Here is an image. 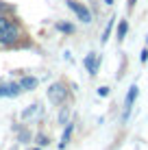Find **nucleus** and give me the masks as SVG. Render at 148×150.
I'll return each instance as SVG.
<instances>
[{"instance_id":"4468645a","label":"nucleus","mask_w":148,"mask_h":150,"mask_svg":"<svg viewBox=\"0 0 148 150\" xmlns=\"http://www.w3.org/2000/svg\"><path fill=\"white\" fill-rule=\"evenodd\" d=\"M98 96H109V87H98Z\"/></svg>"},{"instance_id":"f03ea898","label":"nucleus","mask_w":148,"mask_h":150,"mask_svg":"<svg viewBox=\"0 0 148 150\" xmlns=\"http://www.w3.org/2000/svg\"><path fill=\"white\" fill-rule=\"evenodd\" d=\"M65 98H68V89H65L63 83H52V85L48 87V100L50 102L61 105V102H65Z\"/></svg>"},{"instance_id":"1a4fd4ad","label":"nucleus","mask_w":148,"mask_h":150,"mask_svg":"<svg viewBox=\"0 0 148 150\" xmlns=\"http://www.w3.org/2000/svg\"><path fill=\"white\" fill-rule=\"evenodd\" d=\"M126 33H129V22H126V20H122V22L118 24V39L122 41L126 37Z\"/></svg>"},{"instance_id":"20e7f679","label":"nucleus","mask_w":148,"mask_h":150,"mask_svg":"<svg viewBox=\"0 0 148 150\" xmlns=\"http://www.w3.org/2000/svg\"><path fill=\"white\" fill-rule=\"evenodd\" d=\"M20 91H22V87L18 83H0V98H4V96L15 98V96H20Z\"/></svg>"},{"instance_id":"7ed1b4c3","label":"nucleus","mask_w":148,"mask_h":150,"mask_svg":"<svg viewBox=\"0 0 148 150\" xmlns=\"http://www.w3.org/2000/svg\"><path fill=\"white\" fill-rule=\"evenodd\" d=\"M68 7L72 9V11L79 15V20H83L85 24H89V22H91V13H89V9H87V7H83V4L74 2V0H68Z\"/></svg>"},{"instance_id":"39448f33","label":"nucleus","mask_w":148,"mask_h":150,"mask_svg":"<svg viewBox=\"0 0 148 150\" xmlns=\"http://www.w3.org/2000/svg\"><path fill=\"white\" fill-rule=\"evenodd\" d=\"M98 63H100V59H98V54H96V52H89V54L83 59V65L87 68V72H89L91 76L98 72Z\"/></svg>"},{"instance_id":"9b49d317","label":"nucleus","mask_w":148,"mask_h":150,"mask_svg":"<svg viewBox=\"0 0 148 150\" xmlns=\"http://www.w3.org/2000/svg\"><path fill=\"white\" fill-rule=\"evenodd\" d=\"M113 20H115V18H111V20H109V24H107V28H105V33H103V41H107V37H109L111 26H113Z\"/></svg>"},{"instance_id":"9d476101","label":"nucleus","mask_w":148,"mask_h":150,"mask_svg":"<svg viewBox=\"0 0 148 150\" xmlns=\"http://www.w3.org/2000/svg\"><path fill=\"white\" fill-rule=\"evenodd\" d=\"M57 28H59V30H65V33H72V30H74L72 24H63V22H59V24H57Z\"/></svg>"},{"instance_id":"2eb2a0df","label":"nucleus","mask_w":148,"mask_h":150,"mask_svg":"<svg viewBox=\"0 0 148 150\" xmlns=\"http://www.w3.org/2000/svg\"><path fill=\"white\" fill-rule=\"evenodd\" d=\"M140 61H142V63H146V61H148V50H146V48L142 50V54H140Z\"/></svg>"},{"instance_id":"dca6fc26","label":"nucleus","mask_w":148,"mask_h":150,"mask_svg":"<svg viewBox=\"0 0 148 150\" xmlns=\"http://www.w3.org/2000/svg\"><path fill=\"white\" fill-rule=\"evenodd\" d=\"M135 2H137V0H129V9H133V7H135Z\"/></svg>"},{"instance_id":"423d86ee","label":"nucleus","mask_w":148,"mask_h":150,"mask_svg":"<svg viewBox=\"0 0 148 150\" xmlns=\"http://www.w3.org/2000/svg\"><path fill=\"white\" fill-rule=\"evenodd\" d=\"M137 94H140V89H137V85H131L129 94H126V100H124V117H129V113H131V107H133V102H135Z\"/></svg>"},{"instance_id":"f3484780","label":"nucleus","mask_w":148,"mask_h":150,"mask_svg":"<svg viewBox=\"0 0 148 150\" xmlns=\"http://www.w3.org/2000/svg\"><path fill=\"white\" fill-rule=\"evenodd\" d=\"M146 44H148V37H146Z\"/></svg>"},{"instance_id":"f8f14e48","label":"nucleus","mask_w":148,"mask_h":150,"mask_svg":"<svg viewBox=\"0 0 148 150\" xmlns=\"http://www.w3.org/2000/svg\"><path fill=\"white\" fill-rule=\"evenodd\" d=\"M59 122H61V124H65V122H68V109H63V111H61V115H59Z\"/></svg>"},{"instance_id":"0eeeda50","label":"nucleus","mask_w":148,"mask_h":150,"mask_svg":"<svg viewBox=\"0 0 148 150\" xmlns=\"http://www.w3.org/2000/svg\"><path fill=\"white\" fill-rule=\"evenodd\" d=\"M18 85L22 87V91L35 89V87H37V79H35V76H24V79H20V83H18Z\"/></svg>"},{"instance_id":"6e6552de","label":"nucleus","mask_w":148,"mask_h":150,"mask_svg":"<svg viewBox=\"0 0 148 150\" xmlns=\"http://www.w3.org/2000/svg\"><path fill=\"white\" fill-rule=\"evenodd\" d=\"M72 131H74V124H68V126H65V131H63V135H61V144H59L61 150H63L65 144L70 142V135H72Z\"/></svg>"},{"instance_id":"f257e3e1","label":"nucleus","mask_w":148,"mask_h":150,"mask_svg":"<svg viewBox=\"0 0 148 150\" xmlns=\"http://www.w3.org/2000/svg\"><path fill=\"white\" fill-rule=\"evenodd\" d=\"M18 37H20V28L15 26L13 22H9L4 15H0V44L11 46Z\"/></svg>"},{"instance_id":"ddd939ff","label":"nucleus","mask_w":148,"mask_h":150,"mask_svg":"<svg viewBox=\"0 0 148 150\" xmlns=\"http://www.w3.org/2000/svg\"><path fill=\"white\" fill-rule=\"evenodd\" d=\"M37 144H39V146H48V139H46V135H37Z\"/></svg>"}]
</instances>
